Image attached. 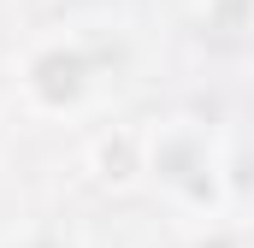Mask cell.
I'll list each match as a JSON object with an SVG mask.
<instances>
[{"label": "cell", "mask_w": 254, "mask_h": 248, "mask_svg": "<svg viewBox=\"0 0 254 248\" xmlns=\"http://www.w3.org/2000/svg\"><path fill=\"white\" fill-rule=\"evenodd\" d=\"M142 178L160 189L172 207H184L195 219H219L231 207L225 148L213 142L207 124H195V119L142 124Z\"/></svg>", "instance_id": "6da1fadb"}, {"label": "cell", "mask_w": 254, "mask_h": 248, "mask_svg": "<svg viewBox=\"0 0 254 248\" xmlns=\"http://www.w3.org/2000/svg\"><path fill=\"white\" fill-rule=\"evenodd\" d=\"M95 89V60L77 36H42L18 60V95L36 119H77Z\"/></svg>", "instance_id": "7a4b0ae2"}, {"label": "cell", "mask_w": 254, "mask_h": 248, "mask_svg": "<svg viewBox=\"0 0 254 248\" xmlns=\"http://www.w3.org/2000/svg\"><path fill=\"white\" fill-rule=\"evenodd\" d=\"M89 172L107 189H130L142 184V124H113L89 142Z\"/></svg>", "instance_id": "3957f363"}, {"label": "cell", "mask_w": 254, "mask_h": 248, "mask_svg": "<svg viewBox=\"0 0 254 248\" xmlns=\"http://www.w3.org/2000/svg\"><path fill=\"white\" fill-rule=\"evenodd\" d=\"M225 189L231 201H254V148H225Z\"/></svg>", "instance_id": "277c9868"}, {"label": "cell", "mask_w": 254, "mask_h": 248, "mask_svg": "<svg viewBox=\"0 0 254 248\" xmlns=\"http://www.w3.org/2000/svg\"><path fill=\"white\" fill-rule=\"evenodd\" d=\"M6 248H71L65 237H54V231H24L18 243H6Z\"/></svg>", "instance_id": "5b68a950"}, {"label": "cell", "mask_w": 254, "mask_h": 248, "mask_svg": "<svg viewBox=\"0 0 254 248\" xmlns=\"http://www.w3.org/2000/svg\"><path fill=\"white\" fill-rule=\"evenodd\" d=\"M160 248H184V243H160Z\"/></svg>", "instance_id": "8992f818"}]
</instances>
